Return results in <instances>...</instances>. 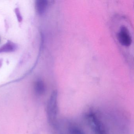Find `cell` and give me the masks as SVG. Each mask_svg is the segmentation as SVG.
Masks as SVG:
<instances>
[{
  "mask_svg": "<svg viewBox=\"0 0 134 134\" xmlns=\"http://www.w3.org/2000/svg\"><path fill=\"white\" fill-rule=\"evenodd\" d=\"M88 124L95 134H107L102 121L99 120L94 111L92 110L85 115Z\"/></svg>",
  "mask_w": 134,
  "mask_h": 134,
  "instance_id": "7a4b0ae2",
  "label": "cell"
},
{
  "mask_svg": "<svg viewBox=\"0 0 134 134\" xmlns=\"http://www.w3.org/2000/svg\"><path fill=\"white\" fill-rule=\"evenodd\" d=\"M117 38L120 43L123 46L129 47L131 43V38L128 30L124 26L120 27V31L117 34Z\"/></svg>",
  "mask_w": 134,
  "mask_h": 134,
  "instance_id": "3957f363",
  "label": "cell"
},
{
  "mask_svg": "<svg viewBox=\"0 0 134 134\" xmlns=\"http://www.w3.org/2000/svg\"><path fill=\"white\" fill-rule=\"evenodd\" d=\"M15 48V47L14 44L10 43H8L0 48V52L12 51Z\"/></svg>",
  "mask_w": 134,
  "mask_h": 134,
  "instance_id": "52a82bcc",
  "label": "cell"
},
{
  "mask_svg": "<svg viewBox=\"0 0 134 134\" xmlns=\"http://www.w3.org/2000/svg\"><path fill=\"white\" fill-rule=\"evenodd\" d=\"M69 134H85L83 131L76 125H70L68 128Z\"/></svg>",
  "mask_w": 134,
  "mask_h": 134,
  "instance_id": "8992f818",
  "label": "cell"
},
{
  "mask_svg": "<svg viewBox=\"0 0 134 134\" xmlns=\"http://www.w3.org/2000/svg\"><path fill=\"white\" fill-rule=\"evenodd\" d=\"M58 111V92L54 91L52 92L49 99L47 107L48 121L53 125H56Z\"/></svg>",
  "mask_w": 134,
  "mask_h": 134,
  "instance_id": "6da1fadb",
  "label": "cell"
},
{
  "mask_svg": "<svg viewBox=\"0 0 134 134\" xmlns=\"http://www.w3.org/2000/svg\"><path fill=\"white\" fill-rule=\"evenodd\" d=\"M48 3L46 0H39L36 1V4L37 11L40 14H43L47 8Z\"/></svg>",
  "mask_w": 134,
  "mask_h": 134,
  "instance_id": "277c9868",
  "label": "cell"
},
{
  "mask_svg": "<svg viewBox=\"0 0 134 134\" xmlns=\"http://www.w3.org/2000/svg\"><path fill=\"white\" fill-rule=\"evenodd\" d=\"M34 89L36 94L39 95L43 94L45 92V85L44 83L41 80L36 81L34 85Z\"/></svg>",
  "mask_w": 134,
  "mask_h": 134,
  "instance_id": "5b68a950",
  "label": "cell"
}]
</instances>
